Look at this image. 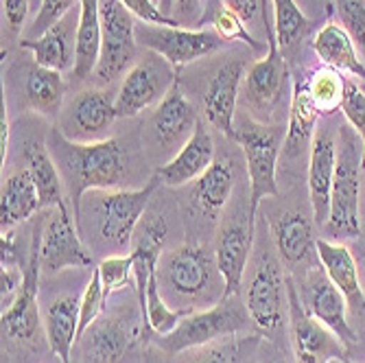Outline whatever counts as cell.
<instances>
[{"label": "cell", "mask_w": 365, "mask_h": 363, "mask_svg": "<svg viewBox=\"0 0 365 363\" xmlns=\"http://www.w3.org/2000/svg\"><path fill=\"white\" fill-rule=\"evenodd\" d=\"M46 145L57 162L66 188H68V202L73 206L75 219L79 217L81 202L90 190H114L127 175L125 149L116 138L75 143L66 138L55 125L48 129Z\"/></svg>", "instance_id": "obj_1"}, {"label": "cell", "mask_w": 365, "mask_h": 363, "mask_svg": "<svg viewBox=\"0 0 365 363\" xmlns=\"http://www.w3.org/2000/svg\"><path fill=\"white\" fill-rule=\"evenodd\" d=\"M158 280L184 309L212 307L225 295V282L217 267L215 254L199 243H182L164 252L158 262Z\"/></svg>", "instance_id": "obj_2"}, {"label": "cell", "mask_w": 365, "mask_h": 363, "mask_svg": "<svg viewBox=\"0 0 365 363\" xmlns=\"http://www.w3.org/2000/svg\"><path fill=\"white\" fill-rule=\"evenodd\" d=\"M250 260V278L243 282V302L254 328L264 337H278L289 319L287 274L282 260L267 239H260Z\"/></svg>", "instance_id": "obj_3"}, {"label": "cell", "mask_w": 365, "mask_h": 363, "mask_svg": "<svg viewBox=\"0 0 365 363\" xmlns=\"http://www.w3.org/2000/svg\"><path fill=\"white\" fill-rule=\"evenodd\" d=\"M158 186L160 180L153 175L140 188L90 190L88 215L94 230V243L112 252L131 247L136 227L143 221Z\"/></svg>", "instance_id": "obj_4"}, {"label": "cell", "mask_w": 365, "mask_h": 363, "mask_svg": "<svg viewBox=\"0 0 365 363\" xmlns=\"http://www.w3.org/2000/svg\"><path fill=\"white\" fill-rule=\"evenodd\" d=\"M361 155L363 145L346 123L337 129V169L330 193V215L326 232L335 241H356L361 237Z\"/></svg>", "instance_id": "obj_5"}, {"label": "cell", "mask_w": 365, "mask_h": 363, "mask_svg": "<svg viewBox=\"0 0 365 363\" xmlns=\"http://www.w3.org/2000/svg\"><path fill=\"white\" fill-rule=\"evenodd\" d=\"M250 324L252 317L245 309V302L239 300V295H232L212 307L190 311L178 324L175 331L169 335H158L155 346L167 354H182L230 337L245 335L250 331Z\"/></svg>", "instance_id": "obj_6"}, {"label": "cell", "mask_w": 365, "mask_h": 363, "mask_svg": "<svg viewBox=\"0 0 365 363\" xmlns=\"http://www.w3.org/2000/svg\"><path fill=\"white\" fill-rule=\"evenodd\" d=\"M287 127L269 125L260 121H243L237 125L235 143H239L250 180V215H258V206L262 200L278 197V162L282 155Z\"/></svg>", "instance_id": "obj_7"}, {"label": "cell", "mask_w": 365, "mask_h": 363, "mask_svg": "<svg viewBox=\"0 0 365 363\" xmlns=\"http://www.w3.org/2000/svg\"><path fill=\"white\" fill-rule=\"evenodd\" d=\"M149 331L140 309H114L81 335L83 363H125Z\"/></svg>", "instance_id": "obj_8"}, {"label": "cell", "mask_w": 365, "mask_h": 363, "mask_svg": "<svg viewBox=\"0 0 365 363\" xmlns=\"http://www.w3.org/2000/svg\"><path fill=\"white\" fill-rule=\"evenodd\" d=\"M98 11H101V55L94 71V81L98 86H112L136 63L138 24L136 18L120 5V0H101Z\"/></svg>", "instance_id": "obj_9"}, {"label": "cell", "mask_w": 365, "mask_h": 363, "mask_svg": "<svg viewBox=\"0 0 365 363\" xmlns=\"http://www.w3.org/2000/svg\"><path fill=\"white\" fill-rule=\"evenodd\" d=\"M40 258L42 272L51 276L66 270L94 267V258L83 243V235L68 200L57 204L51 217L42 223Z\"/></svg>", "instance_id": "obj_10"}, {"label": "cell", "mask_w": 365, "mask_h": 363, "mask_svg": "<svg viewBox=\"0 0 365 363\" xmlns=\"http://www.w3.org/2000/svg\"><path fill=\"white\" fill-rule=\"evenodd\" d=\"M287 298H289V342L295 363H330L350 361L348 348L328 326L307 313L293 276L287 272Z\"/></svg>", "instance_id": "obj_11"}, {"label": "cell", "mask_w": 365, "mask_h": 363, "mask_svg": "<svg viewBox=\"0 0 365 363\" xmlns=\"http://www.w3.org/2000/svg\"><path fill=\"white\" fill-rule=\"evenodd\" d=\"M40 243H42V223H36L31 235V247L24 262V280L18 293L16 302L0 311V324H3V337L14 344H31L40 335V326H44L38 295H40V280H42V258H40Z\"/></svg>", "instance_id": "obj_12"}, {"label": "cell", "mask_w": 365, "mask_h": 363, "mask_svg": "<svg viewBox=\"0 0 365 363\" xmlns=\"http://www.w3.org/2000/svg\"><path fill=\"white\" fill-rule=\"evenodd\" d=\"M175 81H178V71L173 66L167 59H162L160 55L149 51V55L138 59L129 68V73L120 79L116 92L118 116L131 118L147 110H155Z\"/></svg>", "instance_id": "obj_13"}, {"label": "cell", "mask_w": 365, "mask_h": 363, "mask_svg": "<svg viewBox=\"0 0 365 363\" xmlns=\"http://www.w3.org/2000/svg\"><path fill=\"white\" fill-rule=\"evenodd\" d=\"M136 40L147 51L167 59L175 71L217 53L225 42L217 36L215 29L197 26H160V24H138Z\"/></svg>", "instance_id": "obj_14"}, {"label": "cell", "mask_w": 365, "mask_h": 363, "mask_svg": "<svg viewBox=\"0 0 365 363\" xmlns=\"http://www.w3.org/2000/svg\"><path fill=\"white\" fill-rule=\"evenodd\" d=\"M256 247V217L250 215V206L227 215L217 232L215 258L225 282V295H239L245 282V274Z\"/></svg>", "instance_id": "obj_15"}, {"label": "cell", "mask_w": 365, "mask_h": 363, "mask_svg": "<svg viewBox=\"0 0 365 363\" xmlns=\"http://www.w3.org/2000/svg\"><path fill=\"white\" fill-rule=\"evenodd\" d=\"M293 280L307 313L313 315L324 326H328L350 350L359 342V335L348 317L350 307L344 298V293L326 276L324 267L322 265L311 267L302 274L293 276Z\"/></svg>", "instance_id": "obj_16"}, {"label": "cell", "mask_w": 365, "mask_h": 363, "mask_svg": "<svg viewBox=\"0 0 365 363\" xmlns=\"http://www.w3.org/2000/svg\"><path fill=\"white\" fill-rule=\"evenodd\" d=\"M197 123L199 116L178 79L162 98V103L151 112L145 127V143L153 155L162 158L171 153L173 158L192 136Z\"/></svg>", "instance_id": "obj_17"}, {"label": "cell", "mask_w": 365, "mask_h": 363, "mask_svg": "<svg viewBox=\"0 0 365 363\" xmlns=\"http://www.w3.org/2000/svg\"><path fill=\"white\" fill-rule=\"evenodd\" d=\"M262 24H264V31H267V53L247 68L243 86H245L247 106L254 112L267 114L269 118V114L282 101L287 86L291 83V71L282 55V48L278 46L274 22L267 16V7H264V14H262Z\"/></svg>", "instance_id": "obj_18"}, {"label": "cell", "mask_w": 365, "mask_h": 363, "mask_svg": "<svg viewBox=\"0 0 365 363\" xmlns=\"http://www.w3.org/2000/svg\"><path fill=\"white\" fill-rule=\"evenodd\" d=\"M116 118V96L106 88H88L63 106L57 129L75 143H98L108 138Z\"/></svg>", "instance_id": "obj_19"}, {"label": "cell", "mask_w": 365, "mask_h": 363, "mask_svg": "<svg viewBox=\"0 0 365 363\" xmlns=\"http://www.w3.org/2000/svg\"><path fill=\"white\" fill-rule=\"evenodd\" d=\"M264 221H267V227L272 232V243L291 276L322 265L315 237L317 223L313 215L304 210H287L280 213L276 219L264 217Z\"/></svg>", "instance_id": "obj_20"}, {"label": "cell", "mask_w": 365, "mask_h": 363, "mask_svg": "<svg viewBox=\"0 0 365 363\" xmlns=\"http://www.w3.org/2000/svg\"><path fill=\"white\" fill-rule=\"evenodd\" d=\"M247 75V63L243 59H227L215 71L208 88L202 96V110L210 127L219 134L235 140V116L241 96V86Z\"/></svg>", "instance_id": "obj_21"}, {"label": "cell", "mask_w": 365, "mask_h": 363, "mask_svg": "<svg viewBox=\"0 0 365 363\" xmlns=\"http://www.w3.org/2000/svg\"><path fill=\"white\" fill-rule=\"evenodd\" d=\"M337 169V136L330 127H319L313 136L309 151L307 186L311 215L317 225H326L330 215V193Z\"/></svg>", "instance_id": "obj_22"}, {"label": "cell", "mask_w": 365, "mask_h": 363, "mask_svg": "<svg viewBox=\"0 0 365 363\" xmlns=\"http://www.w3.org/2000/svg\"><path fill=\"white\" fill-rule=\"evenodd\" d=\"M77 24H79V7L66 14L59 22L48 26L42 36L20 40V46L33 53V61L44 68L57 73H73L75 53H77Z\"/></svg>", "instance_id": "obj_23"}, {"label": "cell", "mask_w": 365, "mask_h": 363, "mask_svg": "<svg viewBox=\"0 0 365 363\" xmlns=\"http://www.w3.org/2000/svg\"><path fill=\"white\" fill-rule=\"evenodd\" d=\"M319 112L313 103L307 86V75H291V101H289V121L282 145V162H297L311 151V143L317 131Z\"/></svg>", "instance_id": "obj_24"}, {"label": "cell", "mask_w": 365, "mask_h": 363, "mask_svg": "<svg viewBox=\"0 0 365 363\" xmlns=\"http://www.w3.org/2000/svg\"><path fill=\"white\" fill-rule=\"evenodd\" d=\"M215 140L206 125L199 121L192 136L186 140V145L164 164L155 169V175L162 186L180 188L186 184H192L202 175L210 164L215 162Z\"/></svg>", "instance_id": "obj_25"}, {"label": "cell", "mask_w": 365, "mask_h": 363, "mask_svg": "<svg viewBox=\"0 0 365 363\" xmlns=\"http://www.w3.org/2000/svg\"><path fill=\"white\" fill-rule=\"evenodd\" d=\"M317 254L326 276L344 293L350 313L365 317V289L352 247L339 241L317 239Z\"/></svg>", "instance_id": "obj_26"}, {"label": "cell", "mask_w": 365, "mask_h": 363, "mask_svg": "<svg viewBox=\"0 0 365 363\" xmlns=\"http://www.w3.org/2000/svg\"><path fill=\"white\" fill-rule=\"evenodd\" d=\"M237 186L235 164L227 158H217L190 186V206L202 217L217 221L227 206Z\"/></svg>", "instance_id": "obj_27"}, {"label": "cell", "mask_w": 365, "mask_h": 363, "mask_svg": "<svg viewBox=\"0 0 365 363\" xmlns=\"http://www.w3.org/2000/svg\"><path fill=\"white\" fill-rule=\"evenodd\" d=\"M79 309L81 298L77 295H57L42 311L46 342L61 363H71L73 348L79 342Z\"/></svg>", "instance_id": "obj_28"}, {"label": "cell", "mask_w": 365, "mask_h": 363, "mask_svg": "<svg viewBox=\"0 0 365 363\" xmlns=\"http://www.w3.org/2000/svg\"><path fill=\"white\" fill-rule=\"evenodd\" d=\"M313 53L324 66L337 68L344 75L365 81V61L359 55L348 31L339 22H326L311 42Z\"/></svg>", "instance_id": "obj_29"}, {"label": "cell", "mask_w": 365, "mask_h": 363, "mask_svg": "<svg viewBox=\"0 0 365 363\" xmlns=\"http://www.w3.org/2000/svg\"><path fill=\"white\" fill-rule=\"evenodd\" d=\"M101 0H79L77 24V53L75 68L71 73L75 83H83L94 77L98 55H101Z\"/></svg>", "instance_id": "obj_30"}, {"label": "cell", "mask_w": 365, "mask_h": 363, "mask_svg": "<svg viewBox=\"0 0 365 363\" xmlns=\"http://www.w3.org/2000/svg\"><path fill=\"white\" fill-rule=\"evenodd\" d=\"M66 79L61 73L44 68V66L33 61L26 68L24 77V101L26 108L38 112L48 121H59L66 98Z\"/></svg>", "instance_id": "obj_31"}, {"label": "cell", "mask_w": 365, "mask_h": 363, "mask_svg": "<svg viewBox=\"0 0 365 363\" xmlns=\"http://www.w3.org/2000/svg\"><path fill=\"white\" fill-rule=\"evenodd\" d=\"M42 210L40 193L26 169L11 173L0 190V232L14 230L18 223Z\"/></svg>", "instance_id": "obj_32"}, {"label": "cell", "mask_w": 365, "mask_h": 363, "mask_svg": "<svg viewBox=\"0 0 365 363\" xmlns=\"http://www.w3.org/2000/svg\"><path fill=\"white\" fill-rule=\"evenodd\" d=\"M22 158L26 162V171L31 173L36 188L40 193L42 210L55 208L68 197L63 195V178L59 173L57 162L53 160L46 140L31 138L22 145Z\"/></svg>", "instance_id": "obj_33"}, {"label": "cell", "mask_w": 365, "mask_h": 363, "mask_svg": "<svg viewBox=\"0 0 365 363\" xmlns=\"http://www.w3.org/2000/svg\"><path fill=\"white\" fill-rule=\"evenodd\" d=\"M346 75L330 66H319L307 75V86L313 103L319 112V116H333L337 110H341L344 96L348 90Z\"/></svg>", "instance_id": "obj_34"}, {"label": "cell", "mask_w": 365, "mask_h": 363, "mask_svg": "<svg viewBox=\"0 0 365 363\" xmlns=\"http://www.w3.org/2000/svg\"><path fill=\"white\" fill-rule=\"evenodd\" d=\"M143 317L147 322V328L155 335H169L171 331H175L178 324L190 313V309H173L164 293L160 289V280H158V272L149 278L147 285V293H145V305H143Z\"/></svg>", "instance_id": "obj_35"}, {"label": "cell", "mask_w": 365, "mask_h": 363, "mask_svg": "<svg viewBox=\"0 0 365 363\" xmlns=\"http://www.w3.org/2000/svg\"><path fill=\"white\" fill-rule=\"evenodd\" d=\"M260 346V335H237L204 348H197V354L184 363H250Z\"/></svg>", "instance_id": "obj_36"}, {"label": "cell", "mask_w": 365, "mask_h": 363, "mask_svg": "<svg viewBox=\"0 0 365 363\" xmlns=\"http://www.w3.org/2000/svg\"><path fill=\"white\" fill-rule=\"evenodd\" d=\"M272 9L276 40L282 51L293 46L295 42H300L313 29L311 18L302 11V7L295 0H272Z\"/></svg>", "instance_id": "obj_37"}, {"label": "cell", "mask_w": 365, "mask_h": 363, "mask_svg": "<svg viewBox=\"0 0 365 363\" xmlns=\"http://www.w3.org/2000/svg\"><path fill=\"white\" fill-rule=\"evenodd\" d=\"M212 29L217 31V36L223 42H241L254 53H267V42H258L256 36L250 31V26L237 14L225 9L223 3L212 16Z\"/></svg>", "instance_id": "obj_38"}, {"label": "cell", "mask_w": 365, "mask_h": 363, "mask_svg": "<svg viewBox=\"0 0 365 363\" xmlns=\"http://www.w3.org/2000/svg\"><path fill=\"white\" fill-rule=\"evenodd\" d=\"M96 272L108 298H112L116 291L125 289L129 282L134 285V258H131V254H110L98 262Z\"/></svg>", "instance_id": "obj_39"}, {"label": "cell", "mask_w": 365, "mask_h": 363, "mask_svg": "<svg viewBox=\"0 0 365 363\" xmlns=\"http://www.w3.org/2000/svg\"><path fill=\"white\" fill-rule=\"evenodd\" d=\"M108 293L103 289V282L98 278L96 267H92V278L88 280L83 293H81V309H79V339L88 331V328L106 313Z\"/></svg>", "instance_id": "obj_40"}, {"label": "cell", "mask_w": 365, "mask_h": 363, "mask_svg": "<svg viewBox=\"0 0 365 363\" xmlns=\"http://www.w3.org/2000/svg\"><path fill=\"white\" fill-rule=\"evenodd\" d=\"M341 114L346 123L354 129V134L359 136L363 145V155H361V167L365 173V92L359 88L356 81H348V90L341 103Z\"/></svg>", "instance_id": "obj_41"}, {"label": "cell", "mask_w": 365, "mask_h": 363, "mask_svg": "<svg viewBox=\"0 0 365 363\" xmlns=\"http://www.w3.org/2000/svg\"><path fill=\"white\" fill-rule=\"evenodd\" d=\"M335 11L354 46L365 55V0H335Z\"/></svg>", "instance_id": "obj_42"}, {"label": "cell", "mask_w": 365, "mask_h": 363, "mask_svg": "<svg viewBox=\"0 0 365 363\" xmlns=\"http://www.w3.org/2000/svg\"><path fill=\"white\" fill-rule=\"evenodd\" d=\"M75 7H79V0H40V7L36 11V18H33L31 26L24 31L26 40H33L42 36V33L53 26L55 22H59L66 14H71Z\"/></svg>", "instance_id": "obj_43"}, {"label": "cell", "mask_w": 365, "mask_h": 363, "mask_svg": "<svg viewBox=\"0 0 365 363\" xmlns=\"http://www.w3.org/2000/svg\"><path fill=\"white\" fill-rule=\"evenodd\" d=\"M120 5L145 24H160V26H182L178 20L167 16L155 0H120Z\"/></svg>", "instance_id": "obj_44"}, {"label": "cell", "mask_w": 365, "mask_h": 363, "mask_svg": "<svg viewBox=\"0 0 365 363\" xmlns=\"http://www.w3.org/2000/svg\"><path fill=\"white\" fill-rule=\"evenodd\" d=\"M24 267H3L0 270V311H7L22 289Z\"/></svg>", "instance_id": "obj_45"}, {"label": "cell", "mask_w": 365, "mask_h": 363, "mask_svg": "<svg viewBox=\"0 0 365 363\" xmlns=\"http://www.w3.org/2000/svg\"><path fill=\"white\" fill-rule=\"evenodd\" d=\"M206 16V0H175L171 18L178 20L182 26H197L202 29Z\"/></svg>", "instance_id": "obj_46"}, {"label": "cell", "mask_w": 365, "mask_h": 363, "mask_svg": "<svg viewBox=\"0 0 365 363\" xmlns=\"http://www.w3.org/2000/svg\"><path fill=\"white\" fill-rule=\"evenodd\" d=\"M33 9V0H3V18L11 33H22L26 16Z\"/></svg>", "instance_id": "obj_47"}, {"label": "cell", "mask_w": 365, "mask_h": 363, "mask_svg": "<svg viewBox=\"0 0 365 363\" xmlns=\"http://www.w3.org/2000/svg\"><path fill=\"white\" fill-rule=\"evenodd\" d=\"M221 3L225 9L237 14L247 26L254 24L258 18L262 20L264 7H267V0H221Z\"/></svg>", "instance_id": "obj_48"}, {"label": "cell", "mask_w": 365, "mask_h": 363, "mask_svg": "<svg viewBox=\"0 0 365 363\" xmlns=\"http://www.w3.org/2000/svg\"><path fill=\"white\" fill-rule=\"evenodd\" d=\"M0 267H24V262L20 265V252L16 245L14 230L3 232V239H0Z\"/></svg>", "instance_id": "obj_49"}, {"label": "cell", "mask_w": 365, "mask_h": 363, "mask_svg": "<svg viewBox=\"0 0 365 363\" xmlns=\"http://www.w3.org/2000/svg\"><path fill=\"white\" fill-rule=\"evenodd\" d=\"M9 143H11V125L7 112V98L3 96V114H0V162H3V167L9 155Z\"/></svg>", "instance_id": "obj_50"}, {"label": "cell", "mask_w": 365, "mask_h": 363, "mask_svg": "<svg viewBox=\"0 0 365 363\" xmlns=\"http://www.w3.org/2000/svg\"><path fill=\"white\" fill-rule=\"evenodd\" d=\"M356 262H359V272H361V280H363V289H365V245L363 243H354L352 247Z\"/></svg>", "instance_id": "obj_51"}, {"label": "cell", "mask_w": 365, "mask_h": 363, "mask_svg": "<svg viewBox=\"0 0 365 363\" xmlns=\"http://www.w3.org/2000/svg\"><path fill=\"white\" fill-rule=\"evenodd\" d=\"M173 3H175V0H158L160 9L167 14V16H171V11H173Z\"/></svg>", "instance_id": "obj_52"}, {"label": "cell", "mask_w": 365, "mask_h": 363, "mask_svg": "<svg viewBox=\"0 0 365 363\" xmlns=\"http://www.w3.org/2000/svg\"><path fill=\"white\" fill-rule=\"evenodd\" d=\"M38 7H40V0H33V9L38 11Z\"/></svg>", "instance_id": "obj_53"}, {"label": "cell", "mask_w": 365, "mask_h": 363, "mask_svg": "<svg viewBox=\"0 0 365 363\" xmlns=\"http://www.w3.org/2000/svg\"><path fill=\"white\" fill-rule=\"evenodd\" d=\"M330 363H352V361H330Z\"/></svg>", "instance_id": "obj_54"}]
</instances>
